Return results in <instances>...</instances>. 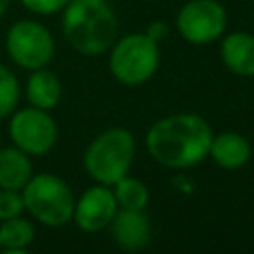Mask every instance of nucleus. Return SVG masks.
I'll list each match as a JSON object with an SVG mask.
<instances>
[{"label": "nucleus", "instance_id": "obj_1", "mask_svg": "<svg viewBox=\"0 0 254 254\" xmlns=\"http://www.w3.org/2000/svg\"><path fill=\"white\" fill-rule=\"evenodd\" d=\"M212 127L196 113H173L155 121L147 135L149 155L167 169H190L208 157Z\"/></svg>", "mask_w": 254, "mask_h": 254}, {"label": "nucleus", "instance_id": "obj_2", "mask_svg": "<svg viewBox=\"0 0 254 254\" xmlns=\"http://www.w3.org/2000/svg\"><path fill=\"white\" fill-rule=\"evenodd\" d=\"M67 44L81 56H101L117 40V16L107 0H69L62 16Z\"/></svg>", "mask_w": 254, "mask_h": 254}, {"label": "nucleus", "instance_id": "obj_3", "mask_svg": "<svg viewBox=\"0 0 254 254\" xmlns=\"http://www.w3.org/2000/svg\"><path fill=\"white\" fill-rule=\"evenodd\" d=\"M135 159V137L125 127L101 131L83 153L85 173L99 185H115L129 175Z\"/></svg>", "mask_w": 254, "mask_h": 254}, {"label": "nucleus", "instance_id": "obj_4", "mask_svg": "<svg viewBox=\"0 0 254 254\" xmlns=\"http://www.w3.org/2000/svg\"><path fill=\"white\" fill-rule=\"evenodd\" d=\"M159 62V44L145 32L121 36L109 48V71L119 83L129 87L147 83L155 75Z\"/></svg>", "mask_w": 254, "mask_h": 254}, {"label": "nucleus", "instance_id": "obj_5", "mask_svg": "<svg viewBox=\"0 0 254 254\" xmlns=\"http://www.w3.org/2000/svg\"><path fill=\"white\" fill-rule=\"evenodd\" d=\"M26 210L44 226L58 228L71 220L75 198L64 179L52 173H38L22 189Z\"/></svg>", "mask_w": 254, "mask_h": 254}, {"label": "nucleus", "instance_id": "obj_6", "mask_svg": "<svg viewBox=\"0 0 254 254\" xmlns=\"http://www.w3.org/2000/svg\"><path fill=\"white\" fill-rule=\"evenodd\" d=\"M6 54L22 69L48 67L56 54L54 36L36 20H18L6 34Z\"/></svg>", "mask_w": 254, "mask_h": 254}, {"label": "nucleus", "instance_id": "obj_7", "mask_svg": "<svg viewBox=\"0 0 254 254\" xmlns=\"http://www.w3.org/2000/svg\"><path fill=\"white\" fill-rule=\"evenodd\" d=\"M8 133L12 143L30 157H40L50 153L60 137L58 123L50 115V111L34 105L12 111Z\"/></svg>", "mask_w": 254, "mask_h": 254}, {"label": "nucleus", "instance_id": "obj_8", "mask_svg": "<svg viewBox=\"0 0 254 254\" xmlns=\"http://www.w3.org/2000/svg\"><path fill=\"white\" fill-rule=\"evenodd\" d=\"M226 24L228 16L218 0H187L175 18L181 38L194 46H206L222 38Z\"/></svg>", "mask_w": 254, "mask_h": 254}, {"label": "nucleus", "instance_id": "obj_9", "mask_svg": "<svg viewBox=\"0 0 254 254\" xmlns=\"http://www.w3.org/2000/svg\"><path fill=\"white\" fill-rule=\"evenodd\" d=\"M117 200L107 185H93L81 192L73 206V222L83 232H99L113 220L117 212Z\"/></svg>", "mask_w": 254, "mask_h": 254}, {"label": "nucleus", "instance_id": "obj_10", "mask_svg": "<svg viewBox=\"0 0 254 254\" xmlns=\"http://www.w3.org/2000/svg\"><path fill=\"white\" fill-rule=\"evenodd\" d=\"M109 226L113 242L125 252L143 250L151 242V222L143 210L117 208Z\"/></svg>", "mask_w": 254, "mask_h": 254}, {"label": "nucleus", "instance_id": "obj_11", "mask_svg": "<svg viewBox=\"0 0 254 254\" xmlns=\"http://www.w3.org/2000/svg\"><path fill=\"white\" fill-rule=\"evenodd\" d=\"M220 60L236 75H254V36L248 32H230L220 42Z\"/></svg>", "mask_w": 254, "mask_h": 254}, {"label": "nucleus", "instance_id": "obj_12", "mask_svg": "<svg viewBox=\"0 0 254 254\" xmlns=\"http://www.w3.org/2000/svg\"><path fill=\"white\" fill-rule=\"evenodd\" d=\"M208 157L222 169H240L250 159V143L240 133L222 131L218 135H212Z\"/></svg>", "mask_w": 254, "mask_h": 254}, {"label": "nucleus", "instance_id": "obj_13", "mask_svg": "<svg viewBox=\"0 0 254 254\" xmlns=\"http://www.w3.org/2000/svg\"><path fill=\"white\" fill-rule=\"evenodd\" d=\"M26 97L30 105L52 111L62 99V83L60 77L48 67L32 69L26 81Z\"/></svg>", "mask_w": 254, "mask_h": 254}, {"label": "nucleus", "instance_id": "obj_14", "mask_svg": "<svg viewBox=\"0 0 254 254\" xmlns=\"http://www.w3.org/2000/svg\"><path fill=\"white\" fill-rule=\"evenodd\" d=\"M32 175L34 167L28 153L18 149L16 145L0 149V189L22 190Z\"/></svg>", "mask_w": 254, "mask_h": 254}, {"label": "nucleus", "instance_id": "obj_15", "mask_svg": "<svg viewBox=\"0 0 254 254\" xmlns=\"http://www.w3.org/2000/svg\"><path fill=\"white\" fill-rule=\"evenodd\" d=\"M34 238H36V228L22 214L2 220L0 224V246L8 254H24L28 246L34 242Z\"/></svg>", "mask_w": 254, "mask_h": 254}, {"label": "nucleus", "instance_id": "obj_16", "mask_svg": "<svg viewBox=\"0 0 254 254\" xmlns=\"http://www.w3.org/2000/svg\"><path fill=\"white\" fill-rule=\"evenodd\" d=\"M111 190L115 194L117 206L127 210H145L149 202V189L143 181L125 175L115 185H111Z\"/></svg>", "mask_w": 254, "mask_h": 254}, {"label": "nucleus", "instance_id": "obj_17", "mask_svg": "<svg viewBox=\"0 0 254 254\" xmlns=\"http://www.w3.org/2000/svg\"><path fill=\"white\" fill-rule=\"evenodd\" d=\"M20 101V81L14 71L0 64V119L12 115Z\"/></svg>", "mask_w": 254, "mask_h": 254}, {"label": "nucleus", "instance_id": "obj_18", "mask_svg": "<svg viewBox=\"0 0 254 254\" xmlns=\"http://www.w3.org/2000/svg\"><path fill=\"white\" fill-rule=\"evenodd\" d=\"M26 210L24 206V198H22V190H14V189H0V222L20 216Z\"/></svg>", "mask_w": 254, "mask_h": 254}, {"label": "nucleus", "instance_id": "obj_19", "mask_svg": "<svg viewBox=\"0 0 254 254\" xmlns=\"http://www.w3.org/2000/svg\"><path fill=\"white\" fill-rule=\"evenodd\" d=\"M22 6L32 12V14H40V16H50V14H56L60 10L65 8V4L69 0H20Z\"/></svg>", "mask_w": 254, "mask_h": 254}, {"label": "nucleus", "instance_id": "obj_20", "mask_svg": "<svg viewBox=\"0 0 254 254\" xmlns=\"http://www.w3.org/2000/svg\"><path fill=\"white\" fill-rule=\"evenodd\" d=\"M145 34H147L151 40H155L157 44H161L163 40L169 38V24L163 22V20H153V22L147 26Z\"/></svg>", "mask_w": 254, "mask_h": 254}, {"label": "nucleus", "instance_id": "obj_21", "mask_svg": "<svg viewBox=\"0 0 254 254\" xmlns=\"http://www.w3.org/2000/svg\"><path fill=\"white\" fill-rule=\"evenodd\" d=\"M8 8H10V0H0V18L6 14Z\"/></svg>", "mask_w": 254, "mask_h": 254}, {"label": "nucleus", "instance_id": "obj_22", "mask_svg": "<svg viewBox=\"0 0 254 254\" xmlns=\"http://www.w3.org/2000/svg\"><path fill=\"white\" fill-rule=\"evenodd\" d=\"M0 250H2V246H0Z\"/></svg>", "mask_w": 254, "mask_h": 254}, {"label": "nucleus", "instance_id": "obj_23", "mask_svg": "<svg viewBox=\"0 0 254 254\" xmlns=\"http://www.w3.org/2000/svg\"><path fill=\"white\" fill-rule=\"evenodd\" d=\"M107 2H109V0H107Z\"/></svg>", "mask_w": 254, "mask_h": 254}]
</instances>
